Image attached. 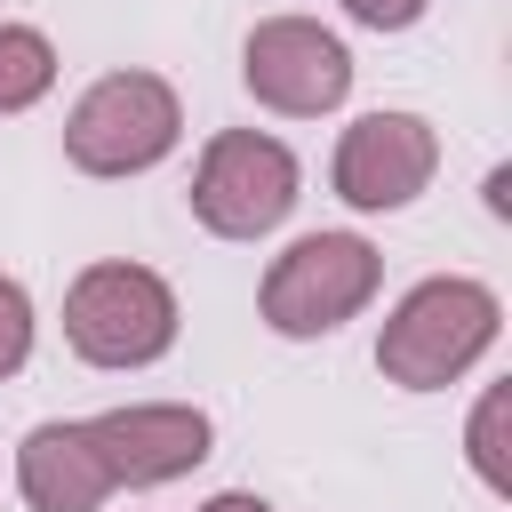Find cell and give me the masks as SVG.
Returning a JSON list of instances; mask_svg holds the SVG:
<instances>
[{"label": "cell", "mask_w": 512, "mask_h": 512, "mask_svg": "<svg viewBox=\"0 0 512 512\" xmlns=\"http://www.w3.org/2000/svg\"><path fill=\"white\" fill-rule=\"evenodd\" d=\"M384 280V256L360 240V232H304L272 256L264 288H256V312L272 336H336L352 312H368Z\"/></svg>", "instance_id": "4"}, {"label": "cell", "mask_w": 512, "mask_h": 512, "mask_svg": "<svg viewBox=\"0 0 512 512\" xmlns=\"http://www.w3.org/2000/svg\"><path fill=\"white\" fill-rule=\"evenodd\" d=\"M112 488H168L184 480L200 456H208V416L184 408V400H136V408H104V416H80Z\"/></svg>", "instance_id": "8"}, {"label": "cell", "mask_w": 512, "mask_h": 512, "mask_svg": "<svg viewBox=\"0 0 512 512\" xmlns=\"http://www.w3.org/2000/svg\"><path fill=\"white\" fill-rule=\"evenodd\" d=\"M16 488H24L32 512H96V504L112 496V472H104L88 424L64 416V424H32V432H24V448H16Z\"/></svg>", "instance_id": "9"}, {"label": "cell", "mask_w": 512, "mask_h": 512, "mask_svg": "<svg viewBox=\"0 0 512 512\" xmlns=\"http://www.w3.org/2000/svg\"><path fill=\"white\" fill-rule=\"evenodd\" d=\"M24 360H32V296H24V280L0 272V384H8Z\"/></svg>", "instance_id": "12"}, {"label": "cell", "mask_w": 512, "mask_h": 512, "mask_svg": "<svg viewBox=\"0 0 512 512\" xmlns=\"http://www.w3.org/2000/svg\"><path fill=\"white\" fill-rule=\"evenodd\" d=\"M64 344L88 368H152L176 344V288L152 264L104 256L64 288Z\"/></svg>", "instance_id": "2"}, {"label": "cell", "mask_w": 512, "mask_h": 512, "mask_svg": "<svg viewBox=\"0 0 512 512\" xmlns=\"http://www.w3.org/2000/svg\"><path fill=\"white\" fill-rule=\"evenodd\" d=\"M48 88H56V48H48V32L0 24V120H8V112H32Z\"/></svg>", "instance_id": "10"}, {"label": "cell", "mask_w": 512, "mask_h": 512, "mask_svg": "<svg viewBox=\"0 0 512 512\" xmlns=\"http://www.w3.org/2000/svg\"><path fill=\"white\" fill-rule=\"evenodd\" d=\"M488 208H496V216L512 208V168H496V176H488Z\"/></svg>", "instance_id": "15"}, {"label": "cell", "mask_w": 512, "mask_h": 512, "mask_svg": "<svg viewBox=\"0 0 512 512\" xmlns=\"http://www.w3.org/2000/svg\"><path fill=\"white\" fill-rule=\"evenodd\" d=\"M440 168V136L424 112H360L344 136H336V160H328V184L344 208L360 216H392L408 208Z\"/></svg>", "instance_id": "7"}, {"label": "cell", "mask_w": 512, "mask_h": 512, "mask_svg": "<svg viewBox=\"0 0 512 512\" xmlns=\"http://www.w3.org/2000/svg\"><path fill=\"white\" fill-rule=\"evenodd\" d=\"M504 424H512V384H488V392H480V408H472V432H464V448H472V472H480V488H488V496H512Z\"/></svg>", "instance_id": "11"}, {"label": "cell", "mask_w": 512, "mask_h": 512, "mask_svg": "<svg viewBox=\"0 0 512 512\" xmlns=\"http://www.w3.org/2000/svg\"><path fill=\"white\" fill-rule=\"evenodd\" d=\"M496 328H504L496 288H480V280H464V272L416 280V288L392 304L384 336H376V368H384L400 392H440V384H456L464 368L488 360Z\"/></svg>", "instance_id": "1"}, {"label": "cell", "mask_w": 512, "mask_h": 512, "mask_svg": "<svg viewBox=\"0 0 512 512\" xmlns=\"http://www.w3.org/2000/svg\"><path fill=\"white\" fill-rule=\"evenodd\" d=\"M176 136H184V104L160 72H104L64 112V160L80 176H144L176 152Z\"/></svg>", "instance_id": "3"}, {"label": "cell", "mask_w": 512, "mask_h": 512, "mask_svg": "<svg viewBox=\"0 0 512 512\" xmlns=\"http://www.w3.org/2000/svg\"><path fill=\"white\" fill-rule=\"evenodd\" d=\"M200 512H272V504H264V496H248V488H224V496H208Z\"/></svg>", "instance_id": "14"}, {"label": "cell", "mask_w": 512, "mask_h": 512, "mask_svg": "<svg viewBox=\"0 0 512 512\" xmlns=\"http://www.w3.org/2000/svg\"><path fill=\"white\" fill-rule=\"evenodd\" d=\"M296 208V152L264 128H224L208 136L200 168H192V216L216 240H264L280 232Z\"/></svg>", "instance_id": "5"}, {"label": "cell", "mask_w": 512, "mask_h": 512, "mask_svg": "<svg viewBox=\"0 0 512 512\" xmlns=\"http://www.w3.org/2000/svg\"><path fill=\"white\" fill-rule=\"evenodd\" d=\"M240 80L280 120H320L352 96V48L312 16H264L240 48Z\"/></svg>", "instance_id": "6"}, {"label": "cell", "mask_w": 512, "mask_h": 512, "mask_svg": "<svg viewBox=\"0 0 512 512\" xmlns=\"http://www.w3.org/2000/svg\"><path fill=\"white\" fill-rule=\"evenodd\" d=\"M336 8H344L352 24H368V32H408L432 0H336Z\"/></svg>", "instance_id": "13"}]
</instances>
